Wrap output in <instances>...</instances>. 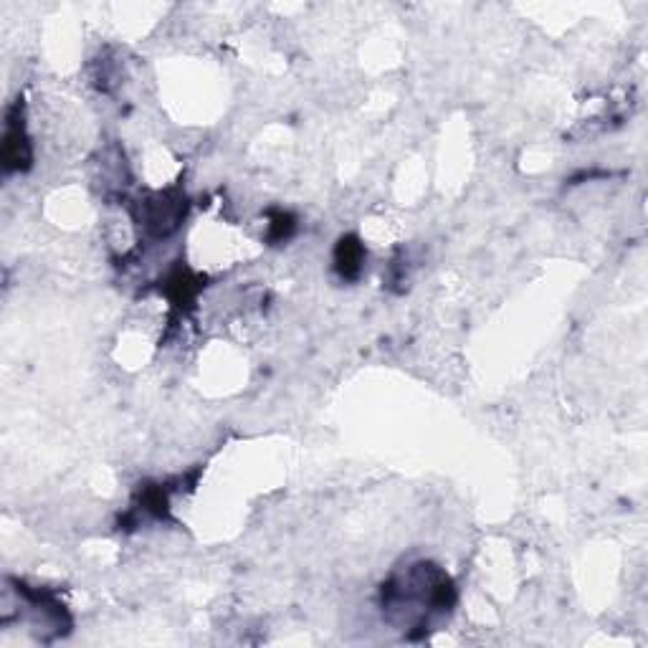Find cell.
Returning a JSON list of instances; mask_svg holds the SVG:
<instances>
[{
  "label": "cell",
  "instance_id": "7a4b0ae2",
  "mask_svg": "<svg viewBox=\"0 0 648 648\" xmlns=\"http://www.w3.org/2000/svg\"><path fill=\"white\" fill-rule=\"evenodd\" d=\"M3 160L8 170H26L31 165V142H28L23 117L8 114L6 137H3Z\"/></svg>",
  "mask_w": 648,
  "mask_h": 648
},
{
  "label": "cell",
  "instance_id": "6da1fadb",
  "mask_svg": "<svg viewBox=\"0 0 648 648\" xmlns=\"http://www.w3.org/2000/svg\"><path fill=\"white\" fill-rule=\"evenodd\" d=\"M456 603V585L431 562H416L405 575L383 585V611L400 616V626L426 631L436 616L449 613Z\"/></svg>",
  "mask_w": 648,
  "mask_h": 648
},
{
  "label": "cell",
  "instance_id": "3957f363",
  "mask_svg": "<svg viewBox=\"0 0 648 648\" xmlns=\"http://www.w3.org/2000/svg\"><path fill=\"white\" fill-rule=\"evenodd\" d=\"M362 264H365V246L360 238L342 236L335 249V269L342 279L355 281L362 274Z\"/></svg>",
  "mask_w": 648,
  "mask_h": 648
}]
</instances>
